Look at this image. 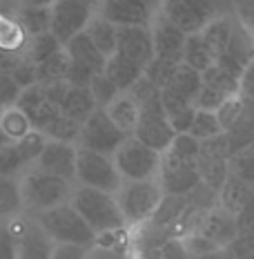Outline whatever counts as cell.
I'll return each instance as SVG.
<instances>
[{
  "label": "cell",
  "mask_w": 254,
  "mask_h": 259,
  "mask_svg": "<svg viewBox=\"0 0 254 259\" xmlns=\"http://www.w3.org/2000/svg\"><path fill=\"white\" fill-rule=\"evenodd\" d=\"M98 16L116 27H149L156 12L143 0H100Z\"/></svg>",
  "instance_id": "5bb4252c"
},
{
  "label": "cell",
  "mask_w": 254,
  "mask_h": 259,
  "mask_svg": "<svg viewBox=\"0 0 254 259\" xmlns=\"http://www.w3.org/2000/svg\"><path fill=\"white\" fill-rule=\"evenodd\" d=\"M65 50H67L72 61L87 65V67H91L96 74H100L107 65V56L94 45V40L87 36V31H80L78 36H74V38L65 45Z\"/></svg>",
  "instance_id": "7402d4cb"
},
{
  "label": "cell",
  "mask_w": 254,
  "mask_h": 259,
  "mask_svg": "<svg viewBox=\"0 0 254 259\" xmlns=\"http://www.w3.org/2000/svg\"><path fill=\"white\" fill-rule=\"evenodd\" d=\"M228 99H230V94H225V92H221V90L212 88V85H205L203 83V88H201V92H198L196 101H194V107H196V110L216 112Z\"/></svg>",
  "instance_id": "bcb514c9"
},
{
  "label": "cell",
  "mask_w": 254,
  "mask_h": 259,
  "mask_svg": "<svg viewBox=\"0 0 254 259\" xmlns=\"http://www.w3.org/2000/svg\"><path fill=\"white\" fill-rule=\"evenodd\" d=\"M72 206L80 212V217L89 224V228L98 233H112V230L123 228L125 217L121 212L118 199L112 192L98 190V188L80 186L74 192Z\"/></svg>",
  "instance_id": "6da1fadb"
},
{
  "label": "cell",
  "mask_w": 254,
  "mask_h": 259,
  "mask_svg": "<svg viewBox=\"0 0 254 259\" xmlns=\"http://www.w3.org/2000/svg\"><path fill=\"white\" fill-rule=\"evenodd\" d=\"M23 56H25V54H12V52H3V50H0V74H12Z\"/></svg>",
  "instance_id": "91938a15"
},
{
  "label": "cell",
  "mask_w": 254,
  "mask_h": 259,
  "mask_svg": "<svg viewBox=\"0 0 254 259\" xmlns=\"http://www.w3.org/2000/svg\"><path fill=\"white\" fill-rule=\"evenodd\" d=\"M0 114H3V110H0Z\"/></svg>",
  "instance_id": "003e7915"
},
{
  "label": "cell",
  "mask_w": 254,
  "mask_h": 259,
  "mask_svg": "<svg viewBox=\"0 0 254 259\" xmlns=\"http://www.w3.org/2000/svg\"><path fill=\"white\" fill-rule=\"evenodd\" d=\"M85 31H87V36L94 40V45L98 47L107 58L114 56L118 52V27L112 25L110 20H105L103 16H94Z\"/></svg>",
  "instance_id": "484cf974"
},
{
  "label": "cell",
  "mask_w": 254,
  "mask_h": 259,
  "mask_svg": "<svg viewBox=\"0 0 254 259\" xmlns=\"http://www.w3.org/2000/svg\"><path fill=\"white\" fill-rule=\"evenodd\" d=\"M25 161L20 156L16 143H9L5 148H0V177H14L16 172H20L25 168Z\"/></svg>",
  "instance_id": "f6af8a7d"
},
{
  "label": "cell",
  "mask_w": 254,
  "mask_h": 259,
  "mask_svg": "<svg viewBox=\"0 0 254 259\" xmlns=\"http://www.w3.org/2000/svg\"><path fill=\"white\" fill-rule=\"evenodd\" d=\"M194 116H196V107H185V110L176 112V114H170V123L174 127L176 134H183V132H190L192 123H194Z\"/></svg>",
  "instance_id": "db71d44e"
},
{
  "label": "cell",
  "mask_w": 254,
  "mask_h": 259,
  "mask_svg": "<svg viewBox=\"0 0 254 259\" xmlns=\"http://www.w3.org/2000/svg\"><path fill=\"white\" fill-rule=\"evenodd\" d=\"M252 61H254V40H252V36L247 34L239 23H234L232 38L228 42V47H225V52L216 58V65H221L225 72H230L232 76H236L241 80L243 72H245L247 65H250Z\"/></svg>",
  "instance_id": "2e32d148"
},
{
  "label": "cell",
  "mask_w": 254,
  "mask_h": 259,
  "mask_svg": "<svg viewBox=\"0 0 254 259\" xmlns=\"http://www.w3.org/2000/svg\"><path fill=\"white\" fill-rule=\"evenodd\" d=\"M69 54L67 50H61L54 54L52 58H47L45 63L38 65V83H56V80H65V72L69 67Z\"/></svg>",
  "instance_id": "d590c367"
},
{
  "label": "cell",
  "mask_w": 254,
  "mask_h": 259,
  "mask_svg": "<svg viewBox=\"0 0 254 259\" xmlns=\"http://www.w3.org/2000/svg\"><path fill=\"white\" fill-rule=\"evenodd\" d=\"M118 54L127 56L129 61L138 63L140 67H147L156 58L154 34L149 27H118Z\"/></svg>",
  "instance_id": "9a60e30c"
},
{
  "label": "cell",
  "mask_w": 254,
  "mask_h": 259,
  "mask_svg": "<svg viewBox=\"0 0 254 259\" xmlns=\"http://www.w3.org/2000/svg\"><path fill=\"white\" fill-rule=\"evenodd\" d=\"M9 143H14V141L7 137V134H5V130L0 127V148H5V145H9Z\"/></svg>",
  "instance_id": "be15d7a7"
},
{
  "label": "cell",
  "mask_w": 254,
  "mask_h": 259,
  "mask_svg": "<svg viewBox=\"0 0 254 259\" xmlns=\"http://www.w3.org/2000/svg\"><path fill=\"white\" fill-rule=\"evenodd\" d=\"M239 94H241V96H245V99H252V101H254V61L247 65V69L243 72Z\"/></svg>",
  "instance_id": "680465c9"
},
{
  "label": "cell",
  "mask_w": 254,
  "mask_h": 259,
  "mask_svg": "<svg viewBox=\"0 0 254 259\" xmlns=\"http://www.w3.org/2000/svg\"><path fill=\"white\" fill-rule=\"evenodd\" d=\"M18 23L23 25L27 36H38L49 31L52 25V7H29V5H20L18 14H16Z\"/></svg>",
  "instance_id": "f1b7e54d"
},
{
  "label": "cell",
  "mask_w": 254,
  "mask_h": 259,
  "mask_svg": "<svg viewBox=\"0 0 254 259\" xmlns=\"http://www.w3.org/2000/svg\"><path fill=\"white\" fill-rule=\"evenodd\" d=\"M183 63L190 65L192 69L196 72H205L208 67H212L216 63L214 54L210 52V47L205 45V40L201 38V34H192L187 36V42H185V52H183Z\"/></svg>",
  "instance_id": "4dcf8cb0"
},
{
  "label": "cell",
  "mask_w": 254,
  "mask_h": 259,
  "mask_svg": "<svg viewBox=\"0 0 254 259\" xmlns=\"http://www.w3.org/2000/svg\"><path fill=\"white\" fill-rule=\"evenodd\" d=\"M198 175L201 181L212 186L214 190L221 192V188L225 186V181L230 179V159H216V156H198L196 161Z\"/></svg>",
  "instance_id": "f546056e"
},
{
  "label": "cell",
  "mask_w": 254,
  "mask_h": 259,
  "mask_svg": "<svg viewBox=\"0 0 254 259\" xmlns=\"http://www.w3.org/2000/svg\"><path fill=\"white\" fill-rule=\"evenodd\" d=\"M132 137H136L138 141H143L145 145H149L152 150L163 154L167 148L174 141L176 132L170 123L161 94H156L154 99H149L147 103L140 105V114H138V123L134 130Z\"/></svg>",
  "instance_id": "5b68a950"
},
{
  "label": "cell",
  "mask_w": 254,
  "mask_h": 259,
  "mask_svg": "<svg viewBox=\"0 0 254 259\" xmlns=\"http://www.w3.org/2000/svg\"><path fill=\"white\" fill-rule=\"evenodd\" d=\"M91 16V7L83 0H56L52 5V25L49 31L63 45H67L74 36L87 29Z\"/></svg>",
  "instance_id": "30bf717a"
},
{
  "label": "cell",
  "mask_w": 254,
  "mask_h": 259,
  "mask_svg": "<svg viewBox=\"0 0 254 259\" xmlns=\"http://www.w3.org/2000/svg\"><path fill=\"white\" fill-rule=\"evenodd\" d=\"M165 152L178 156L183 161H198V154H201V141L196 137H192L190 132L176 134L172 145L165 150Z\"/></svg>",
  "instance_id": "7bdbcfd3"
},
{
  "label": "cell",
  "mask_w": 254,
  "mask_h": 259,
  "mask_svg": "<svg viewBox=\"0 0 254 259\" xmlns=\"http://www.w3.org/2000/svg\"><path fill=\"white\" fill-rule=\"evenodd\" d=\"M198 235L208 237V239H212L219 248H225L228 244L239 237V221H236V214L228 212L225 208L216 206L214 210H210L208 214H205L201 228L196 230Z\"/></svg>",
  "instance_id": "d6986e66"
},
{
  "label": "cell",
  "mask_w": 254,
  "mask_h": 259,
  "mask_svg": "<svg viewBox=\"0 0 254 259\" xmlns=\"http://www.w3.org/2000/svg\"><path fill=\"white\" fill-rule=\"evenodd\" d=\"M105 110H107V114L112 116V121H114L125 134L132 137L134 130H136V123H138V114H140V107H138L136 101H134L127 92H121Z\"/></svg>",
  "instance_id": "d4e9b609"
},
{
  "label": "cell",
  "mask_w": 254,
  "mask_h": 259,
  "mask_svg": "<svg viewBox=\"0 0 254 259\" xmlns=\"http://www.w3.org/2000/svg\"><path fill=\"white\" fill-rule=\"evenodd\" d=\"M203 83L212 85V88L225 92V94H230V96H236L239 90H241V80L236 76H232L230 72H225V69L216 63L203 72Z\"/></svg>",
  "instance_id": "74e56055"
},
{
  "label": "cell",
  "mask_w": 254,
  "mask_h": 259,
  "mask_svg": "<svg viewBox=\"0 0 254 259\" xmlns=\"http://www.w3.org/2000/svg\"><path fill=\"white\" fill-rule=\"evenodd\" d=\"M143 72H145V67H140L138 63L129 61L127 56H123V54H118V52L114 56L107 58V65H105V69H103V74H105L121 92H127L140 76H143Z\"/></svg>",
  "instance_id": "44dd1931"
},
{
  "label": "cell",
  "mask_w": 254,
  "mask_h": 259,
  "mask_svg": "<svg viewBox=\"0 0 254 259\" xmlns=\"http://www.w3.org/2000/svg\"><path fill=\"white\" fill-rule=\"evenodd\" d=\"M114 163L125 181H149L159 177L161 152L138 141L136 137H127L114 154Z\"/></svg>",
  "instance_id": "277c9868"
},
{
  "label": "cell",
  "mask_w": 254,
  "mask_h": 259,
  "mask_svg": "<svg viewBox=\"0 0 254 259\" xmlns=\"http://www.w3.org/2000/svg\"><path fill=\"white\" fill-rule=\"evenodd\" d=\"M23 5H29V7H52L56 0H20Z\"/></svg>",
  "instance_id": "6125c7cd"
},
{
  "label": "cell",
  "mask_w": 254,
  "mask_h": 259,
  "mask_svg": "<svg viewBox=\"0 0 254 259\" xmlns=\"http://www.w3.org/2000/svg\"><path fill=\"white\" fill-rule=\"evenodd\" d=\"M143 3L147 5V7H152L154 12H159V9H161V0H143Z\"/></svg>",
  "instance_id": "e7e4bbea"
},
{
  "label": "cell",
  "mask_w": 254,
  "mask_h": 259,
  "mask_svg": "<svg viewBox=\"0 0 254 259\" xmlns=\"http://www.w3.org/2000/svg\"><path fill=\"white\" fill-rule=\"evenodd\" d=\"M178 65H181V63H174V61H167V58H159V56H156L154 61L145 67L143 74L152 80L159 90H165L167 85L174 80V74H176Z\"/></svg>",
  "instance_id": "60d3db41"
},
{
  "label": "cell",
  "mask_w": 254,
  "mask_h": 259,
  "mask_svg": "<svg viewBox=\"0 0 254 259\" xmlns=\"http://www.w3.org/2000/svg\"><path fill=\"white\" fill-rule=\"evenodd\" d=\"M159 14H163L187 36L201 34L214 18H219L216 0H161Z\"/></svg>",
  "instance_id": "52a82bcc"
},
{
  "label": "cell",
  "mask_w": 254,
  "mask_h": 259,
  "mask_svg": "<svg viewBox=\"0 0 254 259\" xmlns=\"http://www.w3.org/2000/svg\"><path fill=\"white\" fill-rule=\"evenodd\" d=\"M192 259H230L225 248H219V250H210V252H201V255H192Z\"/></svg>",
  "instance_id": "94428289"
},
{
  "label": "cell",
  "mask_w": 254,
  "mask_h": 259,
  "mask_svg": "<svg viewBox=\"0 0 254 259\" xmlns=\"http://www.w3.org/2000/svg\"><path fill=\"white\" fill-rule=\"evenodd\" d=\"M127 94L132 96V99L138 103V107H140L143 103H147L149 99H154L156 94H161V90L156 88V85L152 83V80H149V78L143 74V76H140V78L136 80V83H134L132 88L127 90Z\"/></svg>",
  "instance_id": "f5cc1de1"
},
{
  "label": "cell",
  "mask_w": 254,
  "mask_h": 259,
  "mask_svg": "<svg viewBox=\"0 0 254 259\" xmlns=\"http://www.w3.org/2000/svg\"><path fill=\"white\" fill-rule=\"evenodd\" d=\"M47 143H49V137L42 134L40 130H31L27 137H23L20 141H16V148H18L20 156H23L25 163H31V161H38L40 154L45 152Z\"/></svg>",
  "instance_id": "ab89813d"
},
{
  "label": "cell",
  "mask_w": 254,
  "mask_h": 259,
  "mask_svg": "<svg viewBox=\"0 0 254 259\" xmlns=\"http://www.w3.org/2000/svg\"><path fill=\"white\" fill-rule=\"evenodd\" d=\"M89 90H91V94H94V99H96V103H98V107H107L118 94H121V90H118L116 85L112 83V80L107 78L103 72L94 76V80H91V85H89Z\"/></svg>",
  "instance_id": "ee69618b"
},
{
  "label": "cell",
  "mask_w": 254,
  "mask_h": 259,
  "mask_svg": "<svg viewBox=\"0 0 254 259\" xmlns=\"http://www.w3.org/2000/svg\"><path fill=\"white\" fill-rule=\"evenodd\" d=\"M16 107H20V110L29 116L34 130H40V132H45V130L63 114L61 105L49 101L47 90L42 83H36V85H31V88L20 92V99H18V103H16Z\"/></svg>",
  "instance_id": "4fadbf2b"
},
{
  "label": "cell",
  "mask_w": 254,
  "mask_h": 259,
  "mask_svg": "<svg viewBox=\"0 0 254 259\" xmlns=\"http://www.w3.org/2000/svg\"><path fill=\"white\" fill-rule=\"evenodd\" d=\"M241 110H243V96L241 94H236V96H230L228 101H225L223 105L216 110V116H219V121H221V125H223V132L228 130L232 123L239 118L241 114Z\"/></svg>",
  "instance_id": "816d5d0a"
},
{
  "label": "cell",
  "mask_w": 254,
  "mask_h": 259,
  "mask_svg": "<svg viewBox=\"0 0 254 259\" xmlns=\"http://www.w3.org/2000/svg\"><path fill=\"white\" fill-rule=\"evenodd\" d=\"M80 130H83V123L74 121V118L61 114L56 121L52 123L49 127L45 130L42 134L52 139V141H63V143H76L80 139Z\"/></svg>",
  "instance_id": "8d00e7d4"
},
{
  "label": "cell",
  "mask_w": 254,
  "mask_h": 259,
  "mask_svg": "<svg viewBox=\"0 0 254 259\" xmlns=\"http://www.w3.org/2000/svg\"><path fill=\"white\" fill-rule=\"evenodd\" d=\"M61 50H65V45L52 31H45V34H38V36H31L29 38V45L25 50V56L31 58L36 65L45 63L47 58H52L54 54H58Z\"/></svg>",
  "instance_id": "d6a6232c"
},
{
  "label": "cell",
  "mask_w": 254,
  "mask_h": 259,
  "mask_svg": "<svg viewBox=\"0 0 254 259\" xmlns=\"http://www.w3.org/2000/svg\"><path fill=\"white\" fill-rule=\"evenodd\" d=\"M12 78L20 85V90L31 88V85L38 83V65L31 61V58L23 56L20 58V63L16 65V69L12 72Z\"/></svg>",
  "instance_id": "c3c4849f"
},
{
  "label": "cell",
  "mask_w": 254,
  "mask_h": 259,
  "mask_svg": "<svg viewBox=\"0 0 254 259\" xmlns=\"http://www.w3.org/2000/svg\"><path fill=\"white\" fill-rule=\"evenodd\" d=\"M127 137L129 134H125L114 121H112V116L107 114L105 107H98V110L83 123L78 143L83 145V148H89V150H96V152H100V154L112 156V154L118 152V148L125 143Z\"/></svg>",
  "instance_id": "9c48e42d"
},
{
  "label": "cell",
  "mask_w": 254,
  "mask_h": 259,
  "mask_svg": "<svg viewBox=\"0 0 254 259\" xmlns=\"http://www.w3.org/2000/svg\"><path fill=\"white\" fill-rule=\"evenodd\" d=\"M85 248H87V246L58 244L56 248H54L52 259H85Z\"/></svg>",
  "instance_id": "6f0895ef"
},
{
  "label": "cell",
  "mask_w": 254,
  "mask_h": 259,
  "mask_svg": "<svg viewBox=\"0 0 254 259\" xmlns=\"http://www.w3.org/2000/svg\"><path fill=\"white\" fill-rule=\"evenodd\" d=\"M167 88H172L174 92H178L181 96H185L187 101L194 103L196 96H198V92H201V88H203V74L196 72V69H192L190 65L181 63L178 69H176V74H174V80H172Z\"/></svg>",
  "instance_id": "1f68e13d"
},
{
  "label": "cell",
  "mask_w": 254,
  "mask_h": 259,
  "mask_svg": "<svg viewBox=\"0 0 254 259\" xmlns=\"http://www.w3.org/2000/svg\"><path fill=\"white\" fill-rule=\"evenodd\" d=\"M198 181H201V175H198L196 161H183L170 152L161 154L159 183L165 194L187 197V194L196 188Z\"/></svg>",
  "instance_id": "8fae6325"
},
{
  "label": "cell",
  "mask_w": 254,
  "mask_h": 259,
  "mask_svg": "<svg viewBox=\"0 0 254 259\" xmlns=\"http://www.w3.org/2000/svg\"><path fill=\"white\" fill-rule=\"evenodd\" d=\"M159 255H161V259H192V252L187 250L183 239H170L159 250Z\"/></svg>",
  "instance_id": "11a10c76"
},
{
  "label": "cell",
  "mask_w": 254,
  "mask_h": 259,
  "mask_svg": "<svg viewBox=\"0 0 254 259\" xmlns=\"http://www.w3.org/2000/svg\"><path fill=\"white\" fill-rule=\"evenodd\" d=\"M76 154H78V148H74V143L52 141L49 139L45 152L38 159V168L49 172V175L72 181L76 179Z\"/></svg>",
  "instance_id": "ac0fdd59"
},
{
  "label": "cell",
  "mask_w": 254,
  "mask_h": 259,
  "mask_svg": "<svg viewBox=\"0 0 254 259\" xmlns=\"http://www.w3.org/2000/svg\"><path fill=\"white\" fill-rule=\"evenodd\" d=\"M9 230L16 237L18 259H52L56 246H54L52 237L47 235V230L38 224V219H16V224Z\"/></svg>",
  "instance_id": "7c38bea8"
},
{
  "label": "cell",
  "mask_w": 254,
  "mask_h": 259,
  "mask_svg": "<svg viewBox=\"0 0 254 259\" xmlns=\"http://www.w3.org/2000/svg\"><path fill=\"white\" fill-rule=\"evenodd\" d=\"M163 197L165 192L161 188V183L156 179H149V181H125L123 188L118 190L116 199L127 224L138 226L154 217Z\"/></svg>",
  "instance_id": "3957f363"
},
{
  "label": "cell",
  "mask_w": 254,
  "mask_h": 259,
  "mask_svg": "<svg viewBox=\"0 0 254 259\" xmlns=\"http://www.w3.org/2000/svg\"><path fill=\"white\" fill-rule=\"evenodd\" d=\"M94 76H96V72L91 67L78 61H69V67L65 72V83L72 85V88H89Z\"/></svg>",
  "instance_id": "7dc6e473"
},
{
  "label": "cell",
  "mask_w": 254,
  "mask_h": 259,
  "mask_svg": "<svg viewBox=\"0 0 254 259\" xmlns=\"http://www.w3.org/2000/svg\"><path fill=\"white\" fill-rule=\"evenodd\" d=\"M252 199H254V186H250V183H245L241 179H236L234 175H230V179L225 181L223 188H221L219 206L225 208L232 214H239L241 210L252 201Z\"/></svg>",
  "instance_id": "cb8c5ba5"
},
{
  "label": "cell",
  "mask_w": 254,
  "mask_h": 259,
  "mask_svg": "<svg viewBox=\"0 0 254 259\" xmlns=\"http://www.w3.org/2000/svg\"><path fill=\"white\" fill-rule=\"evenodd\" d=\"M83 3H87L89 7H96V5H100V0H83Z\"/></svg>",
  "instance_id": "03108f58"
},
{
  "label": "cell",
  "mask_w": 254,
  "mask_h": 259,
  "mask_svg": "<svg viewBox=\"0 0 254 259\" xmlns=\"http://www.w3.org/2000/svg\"><path fill=\"white\" fill-rule=\"evenodd\" d=\"M230 259H254V233H239L232 244L225 246Z\"/></svg>",
  "instance_id": "681fc988"
},
{
  "label": "cell",
  "mask_w": 254,
  "mask_h": 259,
  "mask_svg": "<svg viewBox=\"0 0 254 259\" xmlns=\"http://www.w3.org/2000/svg\"><path fill=\"white\" fill-rule=\"evenodd\" d=\"M230 175H234L236 179L254 186V145L241 150V152H236V154H232Z\"/></svg>",
  "instance_id": "b9f144b4"
},
{
  "label": "cell",
  "mask_w": 254,
  "mask_h": 259,
  "mask_svg": "<svg viewBox=\"0 0 254 259\" xmlns=\"http://www.w3.org/2000/svg\"><path fill=\"white\" fill-rule=\"evenodd\" d=\"M0 259H18L16 237L9 228H0Z\"/></svg>",
  "instance_id": "9f6ffc18"
},
{
  "label": "cell",
  "mask_w": 254,
  "mask_h": 259,
  "mask_svg": "<svg viewBox=\"0 0 254 259\" xmlns=\"http://www.w3.org/2000/svg\"><path fill=\"white\" fill-rule=\"evenodd\" d=\"M38 224L47 230L56 244H76V246H89L96 239V233L89 228V224L80 217V212L74 206L61 203L49 210L38 212Z\"/></svg>",
  "instance_id": "7a4b0ae2"
},
{
  "label": "cell",
  "mask_w": 254,
  "mask_h": 259,
  "mask_svg": "<svg viewBox=\"0 0 254 259\" xmlns=\"http://www.w3.org/2000/svg\"><path fill=\"white\" fill-rule=\"evenodd\" d=\"M225 137L230 141L232 154L254 145V101L243 96V110L239 118L225 130Z\"/></svg>",
  "instance_id": "ffe728a7"
},
{
  "label": "cell",
  "mask_w": 254,
  "mask_h": 259,
  "mask_svg": "<svg viewBox=\"0 0 254 259\" xmlns=\"http://www.w3.org/2000/svg\"><path fill=\"white\" fill-rule=\"evenodd\" d=\"M96 110H98V103H96L89 88H72L69 85L67 96H65V101L61 103V112L65 116L74 118L78 123H85Z\"/></svg>",
  "instance_id": "603a6c76"
},
{
  "label": "cell",
  "mask_w": 254,
  "mask_h": 259,
  "mask_svg": "<svg viewBox=\"0 0 254 259\" xmlns=\"http://www.w3.org/2000/svg\"><path fill=\"white\" fill-rule=\"evenodd\" d=\"M29 36L18 23V18H9V16L0 14V50L12 52V54H25L29 45Z\"/></svg>",
  "instance_id": "83f0119b"
},
{
  "label": "cell",
  "mask_w": 254,
  "mask_h": 259,
  "mask_svg": "<svg viewBox=\"0 0 254 259\" xmlns=\"http://www.w3.org/2000/svg\"><path fill=\"white\" fill-rule=\"evenodd\" d=\"M76 179L80 186L98 188L105 192H118L123 188V177L116 163L107 154H100L89 148H78L76 154Z\"/></svg>",
  "instance_id": "8992f818"
},
{
  "label": "cell",
  "mask_w": 254,
  "mask_h": 259,
  "mask_svg": "<svg viewBox=\"0 0 254 259\" xmlns=\"http://www.w3.org/2000/svg\"><path fill=\"white\" fill-rule=\"evenodd\" d=\"M152 34H154L156 56L174 61V63H183V52H185V42H187L185 31L178 29L163 14L156 12L154 20H152Z\"/></svg>",
  "instance_id": "e0dca14e"
},
{
  "label": "cell",
  "mask_w": 254,
  "mask_h": 259,
  "mask_svg": "<svg viewBox=\"0 0 254 259\" xmlns=\"http://www.w3.org/2000/svg\"><path fill=\"white\" fill-rule=\"evenodd\" d=\"M20 188H23V201L38 212L61 206L69 197V181L63 177L49 175L40 168L29 172L20 183Z\"/></svg>",
  "instance_id": "ba28073f"
},
{
  "label": "cell",
  "mask_w": 254,
  "mask_h": 259,
  "mask_svg": "<svg viewBox=\"0 0 254 259\" xmlns=\"http://www.w3.org/2000/svg\"><path fill=\"white\" fill-rule=\"evenodd\" d=\"M20 85L12 78V74H0V110L14 107L20 99Z\"/></svg>",
  "instance_id": "f907efd6"
},
{
  "label": "cell",
  "mask_w": 254,
  "mask_h": 259,
  "mask_svg": "<svg viewBox=\"0 0 254 259\" xmlns=\"http://www.w3.org/2000/svg\"><path fill=\"white\" fill-rule=\"evenodd\" d=\"M23 188L14 177H0V217L16 214L23 206Z\"/></svg>",
  "instance_id": "e575fe53"
},
{
  "label": "cell",
  "mask_w": 254,
  "mask_h": 259,
  "mask_svg": "<svg viewBox=\"0 0 254 259\" xmlns=\"http://www.w3.org/2000/svg\"><path fill=\"white\" fill-rule=\"evenodd\" d=\"M190 134L196 137L198 141H205V139H212L223 134V125H221L216 112H208V110H196V116H194V123L190 127Z\"/></svg>",
  "instance_id": "f35d334b"
},
{
  "label": "cell",
  "mask_w": 254,
  "mask_h": 259,
  "mask_svg": "<svg viewBox=\"0 0 254 259\" xmlns=\"http://www.w3.org/2000/svg\"><path fill=\"white\" fill-rule=\"evenodd\" d=\"M232 31H234V20L225 18V16L214 18L212 23L201 31V38L205 40V45L210 47V52L214 54V58H219L221 54L225 52V47H228V42L232 38Z\"/></svg>",
  "instance_id": "4316f807"
},
{
  "label": "cell",
  "mask_w": 254,
  "mask_h": 259,
  "mask_svg": "<svg viewBox=\"0 0 254 259\" xmlns=\"http://www.w3.org/2000/svg\"><path fill=\"white\" fill-rule=\"evenodd\" d=\"M0 127L5 130V134H7L14 143L20 141V139L27 137V134L34 130L29 116H27L25 112L20 110V107H16V105L3 110V114H0Z\"/></svg>",
  "instance_id": "836d02e7"
}]
</instances>
